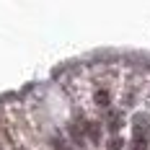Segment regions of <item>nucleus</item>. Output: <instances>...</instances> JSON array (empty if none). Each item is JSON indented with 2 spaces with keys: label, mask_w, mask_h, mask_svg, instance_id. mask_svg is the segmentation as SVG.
Instances as JSON below:
<instances>
[{
  "label": "nucleus",
  "mask_w": 150,
  "mask_h": 150,
  "mask_svg": "<svg viewBox=\"0 0 150 150\" xmlns=\"http://www.w3.org/2000/svg\"><path fill=\"white\" fill-rule=\"evenodd\" d=\"M132 150H148V117L137 114L132 124Z\"/></svg>",
  "instance_id": "f257e3e1"
},
{
  "label": "nucleus",
  "mask_w": 150,
  "mask_h": 150,
  "mask_svg": "<svg viewBox=\"0 0 150 150\" xmlns=\"http://www.w3.org/2000/svg\"><path fill=\"white\" fill-rule=\"evenodd\" d=\"M54 150H70V148H67V145L62 142L60 137H54Z\"/></svg>",
  "instance_id": "f03ea898"
}]
</instances>
